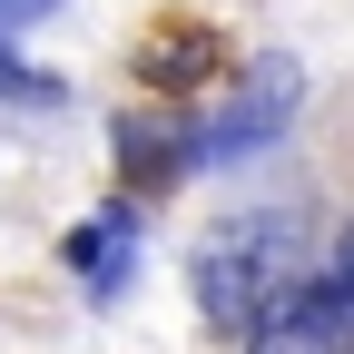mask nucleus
Instances as JSON below:
<instances>
[{"mask_svg": "<svg viewBox=\"0 0 354 354\" xmlns=\"http://www.w3.org/2000/svg\"><path fill=\"white\" fill-rule=\"evenodd\" d=\"M325 276H344V286H354V227L335 236V266H325Z\"/></svg>", "mask_w": 354, "mask_h": 354, "instance_id": "obj_7", "label": "nucleus"}, {"mask_svg": "<svg viewBox=\"0 0 354 354\" xmlns=\"http://www.w3.org/2000/svg\"><path fill=\"white\" fill-rule=\"evenodd\" d=\"M295 99H305V69H295V59H256L236 99L216 109L207 128H187V167H227V158H256L266 138H286Z\"/></svg>", "mask_w": 354, "mask_h": 354, "instance_id": "obj_2", "label": "nucleus"}, {"mask_svg": "<svg viewBox=\"0 0 354 354\" xmlns=\"http://www.w3.org/2000/svg\"><path fill=\"white\" fill-rule=\"evenodd\" d=\"M50 10H59V0H0V39L30 30V20H50Z\"/></svg>", "mask_w": 354, "mask_h": 354, "instance_id": "obj_6", "label": "nucleus"}, {"mask_svg": "<svg viewBox=\"0 0 354 354\" xmlns=\"http://www.w3.org/2000/svg\"><path fill=\"white\" fill-rule=\"evenodd\" d=\"M187 276H197V305H207L216 335H256L305 276H315V266H305V216H295V207H276V216H266V207L227 216V227L197 246Z\"/></svg>", "mask_w": 354, "mask_h": 354, "instance_id": "obj_1", "label": "nucleus"}, {"mask_svg": "<svg viewBox=\"0 0 354 354\" xmlns=\"http://www.w3.org/2000/svg\"><path fill=\"white\" fill-rule=\"evenodd\" d=\"M128 236H138V216H128V207H109L99 227L69 236V266L88 276V295H118V286H128Z\"/></svg>", "mask_w": 354, "mask_h": 354, "instance_id": "obj_4", "label": "nucleus"}, {"mask_svg": "<svg viewBox=\"0 0 354 354\" xmlns=\"http://www.w3.org/2000/svg\"><path fill=\"white\" fill-rule=\"evenodd\" d=\"M246 354H354V286L344 276H305L276 315L246 335Z\"/></svg>", "mask_w": 354, "mask_h": 354, "instance_id": "obj_3", "label": "nucleus"}, {"mask_svg": "<svg viewBox=\"0 0 354 354\" xmlns=\"http://www.w3.org/2000/svg\"><path fill=\"white\" fill-rule=\"evenodd\" d=\"M0 99H30V109H59V99H69V88H59L50 69H20L10 50H0Z\"/></svg>", "mask_w": 354, "mask_h": 354, "instance_id": "obj_5", "label": "nucleus"}]
</instances>
